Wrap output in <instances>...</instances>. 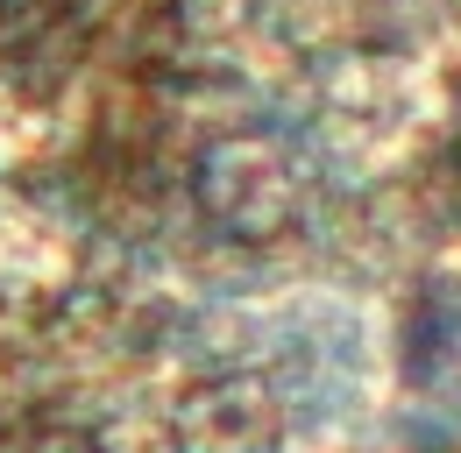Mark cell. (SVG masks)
<instances>
[{
	"mask_svg": "<svg viewBox=\"0 0 461 453\" xmlns=\"http://www.w3.org/2000/svg\"><path fill=\"white\" fill-rule=\"evenodd\" d=\"M185 453H270L277 447V404L263 383H213L177 411Z\"/></svg>",
	"mask_w": 461,
	"mask_h": 453,
	"instance_id": "6da1fadb",
	"label": "cell"
}]
</instances>
